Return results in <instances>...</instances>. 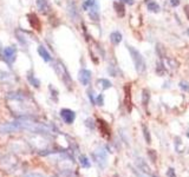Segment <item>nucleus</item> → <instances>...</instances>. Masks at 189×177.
<instances>
[{
    "label": "nucleus",
    "mask_w": 189,
    "mask_h": 177,
    "mask_svg": "<svg viewBox=\"0 0 189 177\" xmlns=\"http://www.w3.org/2000/svg\"><path fill=\"white\" fill-rule=\"evenodd\" d=\"M128 50L129 52H130V56H131V59H133V62H134V65L136 67V71L138 73H142L145 71V60H144V58L143 56L141 54V52L136 50L135 47L133 46H128Z\"/></svg>",
    "instance_id": "1"
},
{
    "label": "nucleus",
    "mask_w": 189,
    "mask_h": 177,
    "mask_svg": "<svg viewBox=\"0 0 189 177\" xmlns=\"http://www.w3.org/2000/svg\"><path fill=\"white\" fill-rule=\"evenodd\" d=\"M54 70H56V72H57L59 76H61L62 80H63L67 86H71V85H72V79H71L70 74H69V71L66 70L65 65H64L62 62L58 60V62L54 64Z\"/></svg>",
    "instance_id": "2"
},
{
    "label": "nucleus",
    "mask_w": 189,
    "mask_h": 177,
    "mask_svg": "<svg viewBox=\"0 0 189 177\" xmlns=\"http://www.w3.org/2000/svg\"><path fill=\"white\" fill-rule=\"evenodd\" d=\"M4 58L8 65H12L17 58V50L12 46H7L4 48Z\"/></svg>",
    "instance_id": "3"
},
{
    "label": "nucleus",
    "mask_w": 189,
    "mask_h": 177,
    "mask_svg": "<svg viewBox=\"0 0 189 177\" xmlns=\"http://www.w3.org/2000/svg\"><path fill=\"white\" fill-rule=\"evenodd\" d=\"M27 18H28V23L31 25V27L37 30L38 32H40L42 31V23L39 20L38 15L34 13H30V14H27Z\"/></svg>",
    "instance_id": "4"
},
{
    "label": "nucleus",
    "mask_w": 189,
    "mask_h": 177,
    "mask_svg": "<svg viewBox=\"0 0 189 177\" xmlns=\"http://www.w3.org/2000/svg\"><path fill=\"white\" fill-rule=\"evenodd\" d=\"M61 116L66 124H72L76 118V113L70 109H63L61 111Z\"/></svg>",
    "instance_id": "5"
},
{
    "label": "nucleus",
    "mask_w": 189,
    "mask_h": 177,
    "mask_svg": "<svg viewBox=\"0 0 189 177\" xmlns=\"http://www.w3.org/2000/svg\"><path fill=\"white\" fill-rule=\"evenodd\" d=\"M78 79L79 82L82 83V85H89L91 80V71L86 70V68H83V70L79 71V76H78Z\"/></svg>",
    "instance_id": "6"
},
{
    "label": "nucleus",
    "mask_w": 189,
    "mask_h": 177,
    "mask_svg": "<svg viewBox=\"0 0 189 177\" xmlns=\"http://www.w3.org/2000/svg\"><path fill=\"white\" fill-rule=\"evenodd\" d=\"M67 13H69V17L71 18V20H77V19L79 18V14H78V11H77V6L73 1H69Z\"/></svg>",
    "instance_id": "7"
},
{
    "label": "nucleus",
    "mask_w": 189,
    "mask_h": 177,
    "mask_svg": "<svg viewBox=\"0 0 189 177\" xmlns=\"http://www.w3.org/2000/svg\"><path fill=\"white\" fill-rule=\"evenodd\" d=\"M89 17H90V19L93 21L99 20V5H98V3L89 8Z\"/></svg>",
    "instance_id": "8"
},
{
    "label": "nucleus",
    "mask_w": 189,
    "mask_h": 177,
    "mask_svg": "<svg viewBox=\"0 0 189 177\" xmlns=\"http://www.w3.org/2000/svg\"><path fill=\"white\" fill-rule=\"evenodd\" d=\"M38 53H39V56H40V57L44 59V62L48 63V62L52 60L51 54L48 53V51L46 50V47H45L44 45H39V46H38Z\"/></svg>",
    "instance_id": "9"
},
{
    "label": "nucleus",
    "mask_w": 189,
    "mask_h": 177,
    "mask_svg": "<svg viewBox=\"0 0 189 177\" xmlns=\"http://www.w3.org/2000/svg\"><path fill=\"white\" fill-rule=\"evenodd\" d=\"M37 6L39 8V11L42 13H47L48 9H50V5L47 3V0H36Z\"/></svg>",
    "instance_id": "10"
},
{
    "label": "nucleus",
    "mask_w": 189,
    "mask_h": 177,
    "mask_svg": "<svg viewBox=\"0 0 189 177\" xmlns=\"http://www.w3.org/2000/svg\"><path fill=\"white\" fill-rule=\"evenodd\" d=\"M147 7L150 12H154V13L160 12V5L156 1H154V0H147Z\"/></svg>",
    "instance_id": "11"
},
{
    "label": "nucleus",
    "mask_w": 189,
    "mask_h": 177,
    "mask_svg": "<svg viewBox=\"0 0 189 177\" xmlns=\"http://www.w3.org/2000/svg\"><path fill=\"white\" fill-rule=\"evenodd\" d=\"M110 40H111V43H112L114 45H118L119 43L122 42V34L119 33V32H117V31L112 32V33L110 34Z\"/></svg>",
    "instance_id": "12"
},
{
    "label": "nucleus",
    "mask_w": 189,
    "mask_h": 177,
    "mask_svg": "<svg viewBox=\"0 0 189 177\" xmlns=\"http://www.w3.org/2000/svg\"><path fill=\"white\" fill-rule=\"evenodd\" d=\"M27 79H28L30 84H31L32 86H34V87H39V86H40V82H39L37 78L32 74V72H28L27 73Z\"/></svg>",
    "instance_id": "13"
},
{
    "label": "nucleus",
    "mask_w": 189,
    "mask_h": 177,
    "mask_svg": "<svg viewBox=\"0 0 189 177\" xmlns=\"http://www.w3.org/2000/svg\"><path fill=\"white\" fill-rule=\"evenodd\" d=\"M114 7H115L116 12H117V14H118L119 17H124L125 11H124V5H123L122 3H115V4H114Z\"/></svg>",
    "instance_id": "14"
},
{
    "label": "nucleus",
    "mask_w": 189,
    "mask_h": 177,
    "mask_svg": "<svg viewBox=\"0 0 189 177\" xmlns=\"http://www.w3.org/2000/svg\"><path fill=\"white\" fill-rule=\"evenodd\" d=\"M98 84H101L104 90H106V88H110V87L112 86L111 82L108 80V79H104V78H103V79H99V80H98Z\"/></svg>",
    "instance_id": "15"
},
{
    "label": "nucleus",
    "mask_w": 189,
    "mask_h": 177,
    "mask_svg": "<svg viewBox=\"0 0 189 177\" xmlns=\"http://www.w3.org/2000/svg\"><path fill=\"white\" fill-rule=\"evenodd\" d=\"M143 133H144V137H145V141L147 143H151V139H150V135H149V130L145 125H143Z\"/></svg>",
    "instance_id": "16"
},
{
    "label": "nucleus",
    "mask_w": 189,
    "mask_h": 177,
    "mask_svg": "<svg viewBox=\"0 0 189 177\" xmlns=\"http://www.w3.org/2000/svg\"><path fill=\"white\" fill-rule=\"evenodd\" d=\"M81 164L84 166V168H89V166H90V163L87 162V158L85 156H82L81 157Z\"/></svg>",
    "instance_id": "17"
},
{
    "label": "nucleus",
    "mask_w": 189,
    "mask_h": 177,
    "mask_svg": "<svg viewBox=\"0 0 189 177\" xmlns=\"http://www.w3.org/2000/svg\"><path fill=\"white\" fill-rule=\"evenodd\" d=\"M180 87L182 88V90H184L186 92H189V83L188 82H181Z\"/></svg>",
    "instance_id": "18"
},
{
    "label": "nucleus",
    "mask_w": 189,
    "mask_h": 177,
    "mask_svg": "<svg viewBox=\"0 0 189 177\" xmlns=\"http://www.w3.org/2000/svg\"><path fill=\"white\" fill-rule=\"evenodd\" d=\"M142 97H143V104H144V105H147V104H148V102H149V92H148L147 90H144V91H143Z\"/></svg>",
    "instance_id": "19"
},
{
    "label": "nucleus",
    "mask_w": 189,
    "mask_h": 177,
    "mask_svg": "<svg viewBox=\"0 0 189 177\" xmlns=\"http://www.w3.org/2000/svg\"><path fill=\"white\" fill-rule=\"evenodd\" d=\"M96 104H97V105H103V104H104V97H103V95H98L97 101H96Z\"/></svg>",
    "instance_id": "20"
},
{
    "label": "nucleus",
    "mask_w": 189,
    "mask_h": 177,
    "mask_svg": "<svg viewBox=\"0 0 189 177\" xmlns=\"http://www.w3.org/2000/svg\"><path fill=\"white\" fill-rule=\"evenodd\" d=\"M169 3H170V5H172V6L176 7V6L180 5V0H169Z\"/></svg>",
    "instance_id": "21"
},
{
    "label": "nucleus",
    "mask_w": 189,
    "mask_h": 177,
    "mask_svg": "<svg viewBox=\"0 0 189 177\" xmlns=\"http://www.w3.org/2000/svg\"><path fill=\"white\" fill-rule=\"evenodd\" d=\"M167 175H168V177H176L174 169H169V170H168V172H167Z\"/></svg>",
    "instance_id": "22"
},
{
    "label": "nucleus",
    "mask_w": 189,
    "mask_h": 177,
    "mask_svg": "<svg viewBox=\"0 0 189 177\" xmlns=\"http://www.w3.org/2000/svg\"><path fill=\"white\" fill-rule=\"evenodd\" d=\"M149 156H150V158L153 157V162L156 161V155H155V151L154 150H149Z\"/></svg>",
    "instance_id": "23"
},
{
    "label": "nucleus",
    "mask_w": 189,
    "mask_h": 177,
    "mask_svg": "<svg viewBox=\"0 0 189 177\" xmlns=\"http://www.w3.org/2000/svg\"><path fill=\"white\" fill-rule=\"evenodd\" d=\"M26 177H43V176L38 175V174H31V175H27Z\"/></svg>",
    "instance_id": "24"
},
{
    "label": "nucleus",
    "mask_w": 189,
    "mask_h": 177,
    "mask_svg": "<svg viewBox=\"0 0 189 177\" xmlns=\"http://www.w3.org/2000/svg\"><path fill=\"white\" fill-rule=\"evenodd\" d=\"M124 1H125L128 5H133V4H134V0H124Z\"/></svg>",
    "instance_id": "25"
},
{
    "label": "nucleus",
    "mask_w": 189,
    "mask_h": 177,
    "mask_svg": "<svg viewBox=\"0 0 189 177\" xmlns=\"http://www.w3.org/2000/svg\"><path fill=\"white\" fill-rule=\"evenodd\" d=\"M187 34H188V36H189V28H188V30H187Z\"/></svg>",
    "instance_id": "26"
},
{
    "label": "nucleus",
    "mask_w": 189,
    "mask_h": 177,
    "mask_svg": "<svg viewBox=\"0 0 189 177\" xmlns=\"http://www.w3.org/2000/svg\"><path fill=\"white\" fill-rule=\"evenodd\" d=\"M119 1H124V0H119Z\"/></svg>",
    "instance_id": "27"
}]
</instances>
